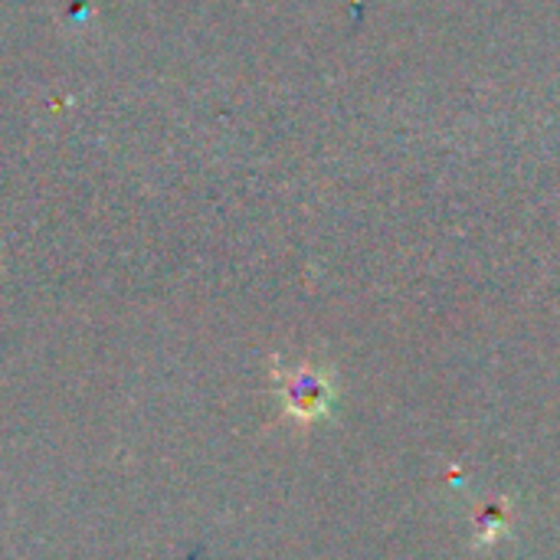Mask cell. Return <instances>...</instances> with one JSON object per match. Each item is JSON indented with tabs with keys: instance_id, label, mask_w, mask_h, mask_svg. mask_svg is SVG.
<instances>
[{
	"instance_id": "1",
	"label": "cell",
	"mask_w": 560,
	"mask_h": 560,
	"mask_svg": "<svg viewBox=\"0 0 560 560\" xmlns=\"http://www.w3.org/2000/svg\"><path fill=\"white\" fill-rule=\"evenodd\" d=\"M285 407L302 417V420H315L328 410L331 404V384L328 377L315 374V371H299L285 381Z\"/></svg>"
}]
</instances>
